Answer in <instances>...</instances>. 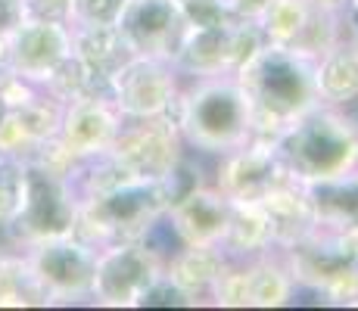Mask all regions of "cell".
<instances>
[{
  "label": "cell",
  "mask_w": 358,
  "mask_h": 311,
  "mask_svg": "<svg viewBox=\"0 0 358 311\" xmlns=\"http://www.w3.org/2000/svg\"><path fill=\"white\" fill-rule=\"evenodd\" d=\"M318 59L290 47L265 44L237 72L240 85L252 103V140L278 143L290 124L321 103Z\"/></svg>",
  "instance_id": "6da1fadb"
},
{
  "label": "cell",
  "mask_w": 358,
  "mask_h": 311,
  "mask_svg": "<svg viewBox=\"0 0 358 311\" xmlns=\"http://www.w3.org/2000/svg\"><path fill=\"white\" fill-rule=\"evenodd\" d=\"M171 119L184 147L203 156H224L252 140V103L237 75L184 78Z\"/></svg>",
  "instance_id": "7a4b0ae2"
},
{
  "label": "cell",
  "mask_w": 358,
  "mask_h": 311,
  "mask_svg": "<svg viewBox=\"0 0 358 311\" xmlns=\"http://www.w3.org/2000/svg\"><path fill=\"white\" fill-rule=\"evenodd\" d=\"M278 153L293 181H330L358 168V128L352 106L336 109L318 103L280 134Z\"/></svg>",
  "instance_id": "3957f363"
},
{
  "label": "cell",
  "mask_w": 358,
  "mask_h": 311,
  "mask_svg": "<svg viewBox=\"0 0 358 311\" xmlns=\"http://www.w3.org/2000/svg\"><path fill=\"white\" fill-rule=\"evenodd\" d=\"M278 252L296 289H312L336 305H358V231L318 221L308 237Z\"/></svg>",
  "instance_id": "277c9868"
},
{
  "label": "cell",
  "mask_w": 358,
  "mask_h": 311,
  "mask_svg": "<svg viewBox=\"0 0 358 311\" xmlns=\"http://www.w3.org/2000/svg\"><path fill=\"white\" fill-rule=\"evenodd\" d=\"M162 212L165 203L156 181H131L115 187V190L81 199L75 237L94 249H106L113 243H134L150 231V224Z\"/></svg>",
  "instance_id": "5b68a950"
},
{
  "label": "cell",
  "mask_w": 358,
  "mask_h": 311,
  "mask_svg": "<svg viewBox=\"0 0 358 311\" xmlns=\"http://www.w3.org/2000/svg\"><path fill=\"white\" fill-rule=\"evenodd\" d=\"M78 224V193L69 175L44 168L25 159V205L16 224L3 233L6 243L25 249L38 240L69 237Z\"/></svg>",
  "instance_id": "8992f818"
},
{
  "label": "cell",
  "mask_w": 358,
  "mask_h": 311,
  "mask_svg": "<svg viewBox=\"0 0 358 311\" xmlns=\"http://www.w3.org/2000/svg\"><path fill=\"white\" fill-rule=\"evenodd\" d=\"M31 271L44 287L50 305L59 302H85L94 293V274H97L100 249L87 246L75 233L53 240H38L25 246Z\"/></svg>",
  "instance_id": "52a82bcc"
},
{
  "label": "cell",
  "mask_w": 358,
  "mask_h": 311,
  "mask_svg": "<svg viewBox=\"0 0 358 311\" xmlns=\"http://www.w3.org/2000/svg\"><path fill=\"white\" fill-rule=\"evenodd\" d=\"M165 274V259L141 240L100 249L91 302L106 308H141V299Z\"/></svg>",
  "instance_id": "ba28073f"
},
{
  "label": "cell",
  "mask_w": 358,
  "mask_h": 311,
  "mask_svg": "<svg viewBox=\"0 0 358 311\" xmlns=\"http://www.w3.org/2000/svg\"><path fill=\"white\" fill-rule=\"evenodd\" d=\"M109 153L137 181H156L184 156L181 128L171 115H147V119H122Z\"/></svg>",
  "instance_id": "9c48e42d"
},
{
  "label": "cell",
  "mask_w": 358,
  "mask_h": 311,
  "mask_svg": "<svg viewBox=\"0 0 358 311\" xmlns=\"http://www.w3.org/2000/svg\"><path fill=\"white\" fill-rule=\"evenodd\" d=\"M181 85L184 78L171 62L134 57L109 78V94L125 119H147V115H171Z\"/></svg>",
  "instance_id": "30bf717a"
},
{
  "label": "cell",
  "mask_w": 358,
  "mask_h": 311,
  "mask_svg": "<svg viewBox=\"0 0 358 311\" xmlns=\"http://www.w3.org/2000/svg\"><path fill=\"white\" fill-rule=\"evenodd\" d=\"M119 29L125 31L137 57L165 59L175 66L190 25L184 19L181 0H131L119 19Z\"/></svg>",
  "instance_id": "8fae6325"
},
{
  "label": "cell",
  "mask_w": 358,
  "mask_h": 311,
  "mask_svg": "<svg viewBox=\"0 0 358 311\" xmlns=\"http://www.w3.org/2000/svg\"><path fill=\"white\" fill-rule=\"evenodd\" d=\"M122 119L125 115L115 109L109 85H103L97 91L66 103L57 137L75 159H91L113 147L115 134L122 128Z\"/></svg>",
  "instance_id": "7c38bea8"
},
{
  "label": "cell",
  "mask_w": 358,
  "mask_h": 311,
  "mask_svg": "<svg viewBox=\"0 0 358 311\" xmlns=\"http://www.w3.org/2000/svg\"><path fill=\"white\" fill-rule=\"evenodd\" d=\"M284 181H290V171L278 153V143L262 140H250L246 147L218 156L212 178V184L228 199H262Z\"/></svg>",
  "instance_id": "4fadbf2b"
},
{
  "label": "cell",
  "mask_w": 358,
  "mask_h": 311,
  "mask_svg": "<svg viewBox=\"0 0 358 311\" xmlns=\"http://www.w3.org/2000/svg\"><path fill=\"white\" fill-rule=\"evenodd\" d=\"M69 53H72V29L66 22L25 19L22 29L6 41V68L34 85H44Z\"/></svg>",
  "instance_id": "5bb4252c"
},
{
  "label": "cell",
  "mask_w": 358,
  "mask_h": 311,
  "mask_svg": "<svg viewBox=\"0 0 358 311\" xmlns=\"http://www.w3.org/2000/svg\"><path fill=\"white\" fill-rule=\"evenodd\" d=\"M169 221L178 231L181 243L190 246H222L224 227H228V215H231V199L218 190L215 184H203L199 190H194L187 199H181L178 205H171Z\"/></svg>",
  "instance_id": "9a60e30c"
},
{
  "label": "cell",
  "mask_w": 358,
  "mask_h": 311,
  "mask_svg": "<svg viewBox=\"0 0 358 311\" xmlns=\"http://www.w3.org/2000/svg\"><path fill=\"white\" fill-rule=\"evenodd\" d=\"M259 203L268 215V224H271L274 249H287L299 243L302 237H308L318 227V212H315L312 199H308L306 184L293 181V178L278 184L274 190H268Z\"/></svg>",
  "instance_id": "2e32d148"
},
{
  "label": "cell",
  "mask_w": 358,
  "mask_h": 311,
  "mask_svg": "<svg viewBox=\"0 0 358 311\" xmlns=\"http://www.w3.org/2000/svg\"><path fill=\"white\" fill-rule=\"evenodd\" d=\"M224 265H228V252L218 243H212V246L184 243L165 261V277L175 283L178 289H184L196 305H203L209 299L212 287H215L218 274L224 271Z\"/></svg>",
  "instance_id": "e0dca14e"
},
{
  "label": "cell",
  "mask_w": 358,
  "mask_h": 311,
  "mask_svg": "<svg viewBox=\"0 0 358 311\" xmlns=\"http://www.w3.org/2000/svg\"><path fill=\"white\" fill-rule=\"evenodd\" d=\"M231 22L187 31V38H184L181 50H178V59H175V68L181 72V78L234 75V68H231Z\"/></svg>",
  "instance_id": "ac0fdd59"
},
{
  "label": "cell",
  "mask_w": 358,
  "mask_h": 311,
  "mask_svg": "<svg viewBox=\"0 0 358 311\" xmlns=\"http://www.w3.org/2000/svg\"><path fill=\"white\" fill-rule=\"evenodd\" d=\"M72 53L94 72V78L109 81L122 66L137 57L119 25H91L72 29Z\"/></svg>",
  "instance_id": "d6986e66"
},
{
  "label": "cell",
  "mask_w": 358,
  "mask_h": 311,
  "mask_svg": "<svg viewBox=\"0 0 358 311\" xmlns=\"http://www.w3.org/2000/svg\"><path fill=\"white\" fill-rule=\"evenodd\" d=\"M222 249L228 252V259H252V255L274 249L271 224H268V215L259 199H231Z\"/></svg>",
  "instance_id": "ffe728a7"
},
{
  "label": "cell",
  "mask_w": 358,
  "mask_h": 311,
  "mask_svg": "<svg viewBox=\"0 0 358 311\" xmlns=\"http://www.w3.org/2000/svg\"><path fill=\"white\" fill-rule=\"evenodd\" d=\"M243 261V277H246V302L250 308H280L290 305L296 296V283L287 271L284 259L278 249L271 252L252 255Z\"/></svg>",
  "instance_id": "44dd1931"
},
{
  "label": "cell",
  "mask_w": 358,
  "mask_h": 311,
  "mask_svg": "<svg viewBox=\"0 0 358 311\" xmlns=\"http://www.w3.org/2000/svg\"><path fill=\"white\" fill-rule=\"evenodd\" d=\"M318 75V96L324 106L349 109L358 103V50L349 41H340L336 47H330L324 57L315 66Z\"/></svg>",
  "instance_id": "7402d4cb"
},
{
  "label": "cell",
  "mask_w": 358,
  "mask_h": 311,
  "mask_svg": "<svg viewBox=\"0 0 358 311\" xmlns=\"http://www.w3.org/2000/svg\"><path fill=\"white\" fill-rule=\"evenodd\" d=\"M34 305H50V299L34 277L29 255L13 243H0V308Z\"/></svg>",
  "instance_id": "603a6c76"
},
{
  "label": "cell",
  "mask_w": 358,
  "mask_h": 311,
  "mask_svg": "<svg viewBox=\"0 0 358 311\" xmlns=\"http://www.w3.org/2000/svg\"><path fill=\"white\" fill-rule=\"evenodd\" d=\"M306 193L318 212L321 224L358 231V168L340 178H330V181L306 184Z\"/></svg>",
  "instance_id": "cb8c5ba5"
},
{
  "label": "cell",
  "mask_w": 358,
  "mask_h": 311,
  "mask_svg": "<svg viewBox=\"0 0 358 311\" xmlns=\"http://www.w3.org/2000/svg\"><path fill=\"white\" fill-rule=\"evenodd\" d=\"M315 0H271L268 10L259 16V29L265 34L268 44L290 47L296 34L302 31Z\"/></svg>",
  "instance_id": "d4e9b609"
},
{
  "label": "cell",
  "mask_w": 358,
  "mask_h": 311,
  "mask_svg": "<svg viewBox=\"0 0 358 311\" xmlns=\"http://www.w3.org/2000/svg\"><path fill=\"white\" fill-rule=\"evenodd\" d=\"M103 85H109V81L94 78L91 68L75 57V53H69V57L59 62L57 68H53L50 78H47L41 87H44L50 96H57L59 103H72V100H78V96L97 91V87H103Z\"/></svg>",
  "instance_id": "484cf974"
},
{
  "label": "cell",
  "mask_w": 358,
  "mask_h": 311,
  "mask_svg": "<svg viewBox=\"0 0 358 311\" xmlns=\"http://www.w3.org/2000/svg\"><path fill=\"white\" fill-rule=\"evenodd\" d=\"M25 205V159L0 153V237L16 224Z\"/></svg>",
  "instance_id": "4316f807"
},
{
  "label": "cell",
  "mask_w": 358,
  "mask_h": 311,
  "mask_svg": "<svg viewBox=\"0 0 358 311\" xmlns=\"http://www.w3.org/2000/svg\"><path fill=\"white\" fill-rule=\"evenodd\" d=\"M203 184H209L203 165H199L194 156H187V153L178 159V162L171 165L162 178H156V187H159V193H162L165 209H171V205H178L181 199H187L190 193L199 190Z\"/></svg>",
  "instance_id": "83f0119b"
},
{
  "label": "cell",
  "mask_w": 358,
  "mask_h": 311,
  "mask_svg": "<svg viewBox=\"0 0 358 311\" xmlns=\"http://www.w3.org/2000/svg\"><path fill=\"white\" fill-rule=\"evenodd\" d=\"M128 3L131 0H72V22H69V29L119 25Z\"/></svg>",
  "instance_id": "f1b7e54d"
},
{
  "label": "cell",
  "mask_w": 358,
  "mask_h": 311,
  "mask_svg": "<svg viewBox=\"0 0 358 311\" xmlns=\"http://www.w3.org/2000/svg\"><path fill=\"white\" fill-rule=\"evenodd\" d=\"M181 10L190 29H212V25H224L237 19L228 0H181Z\"/></svg>",
  "instance_id": "f546056e"
},
{
  "label": "cell",
  "mask_w": 358,
  "mask_h": 311,
  "mask_svg": "<svg viewBox=\"0 0 358 311\" xmlns=\"http://www.w3.org/2000/svg\"><path fill=\"white\" fill-rule=\"evenodd\" d=\"M29 19H44V22H72V0H25Z\"/></svg>",
  "instance_id": "4dcf8cb0"
},
{
  "label": "cell",
  "mask_w": 358,
  "mask_h": 311,
  "mask_svg": "<svg viewBox=\"0 0 358 311\" xmlns=\"http://www.w3.org/2000/svg\"><path fill=\"white\" fill-rule=\"evenodd\" d=\"M25 19H29L25 0H0V44H6L13 34L22 29Z\"/></svg>",
  "instance_id": "1f68e13d"
},
{
  "label": "cell",
  "mask_w": 358,
  "mask_h": 311,
  "mask_svg": "<svg viewBox=\"0 0 358 311\" xmlns=\"http://www.w3.org/2000/svg\"><path fill=\"white\" fill-rule=\"evenodd\" d=\"M228 3L237 19H252V22H259V16L268 10L271 0H228Z\"/></svg>",
  "instance_id": "d6a6232c"
},
{
  "label": "cell",
  "mask_w": 358,
  "mask_h": 311,
  "mask_svg": "<svg viewBox=\"0 0 358 311\" xmlns=\"http://www.w3.org/2000/svg\"><path fill=\"white\" fill-rule=\"evenodd\" d=\"M343 6H346L349 19H352V25H355V29H358V0H346V3H343Z\"/></svg>",
  "instance_id": "836d02e7"
},
{
  "label": "cell",
  "mask_w": 358,
  "mask_h": 311,
  "mask_svg": "<svg viewBox=\"0 0 358 311\" xmlns=\"http://www.w3.org/2000/svg\"><path fill=\"white\" fill-rule=\"evenodd\" d=\"M352 44H355V50H358V29H355V34H352Z\"/></svg>",
  "instance_id": "e575fe53"
},
{
  "label": "cell",
  "mask_w": 358,
  "mask_h": 311,
  "mask_svg": "<svg viewBox=\"0 0 358 311\" xmlns=\"http://www.w3.org/2000/svg\"><path fill=\"white\" fill-rule=\"evenodd\" d=\"M324 3H340V6H343V3H346V0H324Z\"/></svg>",
  "instance_id": "d590c367"
}]
</instances>
